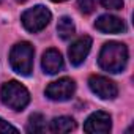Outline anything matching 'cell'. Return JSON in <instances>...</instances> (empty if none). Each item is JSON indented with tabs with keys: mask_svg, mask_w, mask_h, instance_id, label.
<instances>
[{
	"mask_svg": "<svg viewBox=\"0 0 134 134\" xmlns=\"http://www.w3.org/2000/svg\"><path fill=\"white\" fill-rule=\"evenodd\" d=\"M110 128H112L110 115L103 110L93 112L84 123V131L90 134H104V132H109Z\"/></svg>",
	"mask_w": 134,
	"mask_h": 134,
	"instance_id": "cell-7",
	"label": "cell"
},
{
	"mask_svg": "<svg viewBox=\"0 0 134 134\" xmlns=\"http://www.w3.org/2000/svg\"><path fill=\"white\" fill-rule=\"evenodd\" d=\"M95 0H77V8L84 14H92L95 11Z\"/></svg>",
	"mask_w": 134,
	"mask_h": 134,
	"instance_id": "cell-14",
	"label": "cell"
},
{
	"mask_svg": "<svg viewBox=\"0 0 134 134\" xmlns=\"http://www.w3.org/2000/svg\"><path fill=\"white\" fill-rule=\"evenodd\" d=\"M57 33L62 40H70L71 36H74L76 33V27H74V22L71 21V18L68 16H63L58 19V24H57Z\"/></svg>",
	"mask_w": 134,
	"mask_h": 134,
	"instance_id": "cell-12",
	"label": "cell"
},
{
	"mask_svg": "<svg viewBox=\"0 0 134 134\" xmlns=\"http://www.w3.org/2000/svg\"><path fill=\"white\" fill-rule=\"evenodd\" d=\"M128 62V47L118 41H109L103 46L98 63L107 73H120L125 70Z\"/></svg>",
	"mask_w": 134,
	"mask_h": 134,
	"instance_id": "cell-1",
	"label": "cell"
},
{
	"mask_svg": "<svg viewBox=\"0 0 134 134\" xmlns=\"http://www.w3.org/2000/svg\"><path fill=\"white\" fill-rule=\"evenodd\" d=\"M95 29L99 30L101 33H123L126 30L125 22L112 14H103L96 19L95 22Z\"/></svg>",
	"mask_w": 134,
	"mask_h": 134,
	"instance_id": "cell-9",
	"label": "cell"
},
{
	"mask_svg": "<svg viewBox=\"0 0 134 134\" xmlns=\"http://www.w3.org/2000/svg\"><path fill=\"white\" fill-rule=\"evenodd\" d=\"M73 129H76V121L71 117H55L49 125V131L57 134L71 132Z\"/></svg>",
	"mask_w": 134,
	"mask_h": 134,
	"instance_id": "cell-11",
	"label": "cell"
},
{
	"mask_svg": "<svg viewBox=\"0 0 134 134\" xmlns=\"http://www.w3.org/2000/svg\"><path fill=\"white\" fill-rule=\"evenodd\" d=\"M52 2H55V3H60V2H65V0H52Z\"/></svg>",
	"mask_w": 134,
	"mask_h": 134,
	"instance_id": "cell-17",
	"label": "cell"
},
{
	"mask_svg": "<svg viewBox=\"0 0 134 134\" xmlns=\"http://www.w3.org/2000/svg\"><path fill=\"white\" fill-rule=\"evenodd\" d=\"M88 87L101 99H114L118 95V88L115 82H112L109 77H104V76H96V74L92 76L88 79Z\"/></svg>",
	"mask_w": 134,
	"mask_h": 134,
	"instance_id": "cell-6",
	"label": "cell"
},
{
	"mask_svg": "<svg viewBox=\"0 0 134 134\" xmlns=\"http://www.w3.org/2000/svg\"><path fill=\"white\" fill-rule=\"evenodd\" d=\"M33 46L27 41L18 43L10 52V65L14 73L21 76H30L33 71Z\"/></svg>",
	"mask_w": 134,
	"mask_h": 134,
	"instance_id": "cell-2",
	"label": "cell"
},
{
	"mask_svg": "<svg viewBox=\"0 0 134 134\" xmlns=\"http://www.w3.org/2000/svg\"><path fill=\"white\" fill-rule=\"evenodd\" d=\"M92 49V38L84 35L81 38H77L68 49V55H70V62L74 66H79L84 63V60L87 58L88 52Z\"/></svg>",
	"mask_w": 134,
	"mask_h": 134,
	"instance_id": "cell-8",
	"label": "cell"
},
{
	"mask_svg": "<svg viewBox=\"0 0 134 134\" xmlns=\"http://www.w3.org/2000/svg\"><path fill=\"white\" fill-rule=\"evenodd\" d=\"M0 132L7 134V132H18V128H14L13 125H10L8 121H5L3 118H0Z\"/></svg>",
	"mask_w": 134,
	"mask_h": 134,
	"instance_id": "cell-16",
	"label": "cell"
},
{
	"mask_svg": "<svg viewBox=\"0 0 134 134\" xmlns=\"http://www.w3.org/2000/svg\"><path fill=\"white\" fill-rule=\"evenodd\" d=\"M16 2H19V3H24V2H27V0H16Z\"/></svg>",
	"mask_w": 134,
	"mask_h": 134,
	"instance_id": "cell-18",
	"label": "cell"
},
{
	"mask_svg": "<svg viewBox=\"0 0 134 134\" xmlns=\"http://www.w3.org/2000/svg\"><path fill=\"white\" fill-rule=\"evenodd\" d=\"M99 3L107 10H121L123 0H99Z\"/></svg>",
	"mask_w": 134,
	"mask_h": 134,
	"instance_id": "cell-15",
	"label": "cell"
},
{
	"mask_svg": "<svg viewBox=\"0 0 134 134\" xmlns=\"http://www.w3.org/2000/svg\"><path fill=\"white\" fill-rule=\"evenodd\" d=\"M0 96H2V103L13 110H24L30 103L29 90L16 81L3 84L2 90H0Z\"/></svg>",
	"mask_w": 134,
	"mask_h": 134,
	"instance_id": "cell-3",
	"label": "cell"
},
{
	"mask_svg": "<svg viewBox=\"0 0 134 134\" xmlns=\"http://www.w3.org/2000/svg\"><path fill=\"white\" fill-rule=\"evenodd\" d=\"M41 66L46 74H57L63 68V57L57 49H47L43 54Z\"/></svg>",
	"mask_w": 134,
	"mask_h": 134,
	"instance_id": "cell-10",
	"label": "cell"
},
{
	"mask_svg": "<svg viewBox=\"0 0 134 134\" xmlns=\"http://www.w3.org/2000/svg\"><path fill=\"white\" fill-rule=\"evenodd\" d=\"M51 18H52L51 11L46 7L38 5V7H33V8L24 11L22 16H21V21H22V25H24V29L27 32L38 33L43 29H46V25L49 24Z\"/></svg>",
	"mask_w": 134,
	"mask_h": 134,
	"instance_id": "cell-4",
	"label": "cell"
},
{
	"mask_svg": "<svg viewBox=\"0 0 134 134\" xmlns=\"http://www.w3.org/2000/svg\"><path fill=\"white\" fill-rule=\"evenodd\" d=\"M76 92V84L70 77H62L55 82H51L46 88V96L52 101H66Z\"/></svg>",
	"mask_w": 134,
	"mask_h": 134,
	"instance_id": "cell-5",
	"label": "cell"
},
{
	"mask_svg": "<svg viewBox=\"0 0 134 134\" xmlns=\"http://www.w3.org/2000/svg\"><path fill=\"white\" fill-rule=\"evenodd\" d=\"M47 129L46 126V118L41 114H33L29 118L27 123V132H44Z\"/></svg>",
	"mask_w": 134,
	"mask_h": 134,
	"instance_id": "cell-13",
	"label": "cell"
}]
</instances>
